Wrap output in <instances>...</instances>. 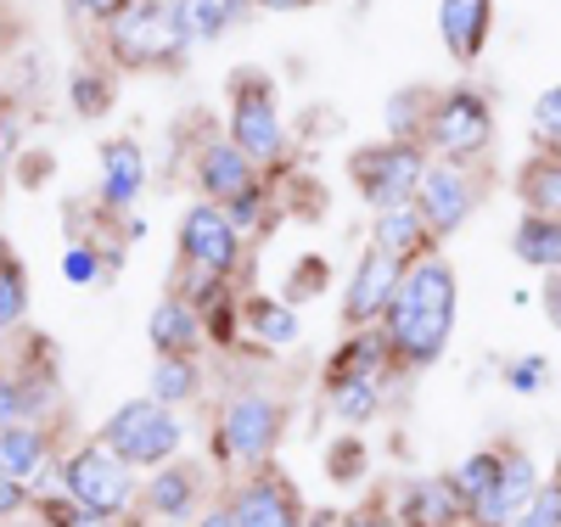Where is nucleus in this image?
Returning <instances> with one entry per match:
<instances>
[{"label":"nucleus","instance_id":"f257e3e1","mask_svg":"<svg viewBox=\"0 0 561 527\" xmlns=\"http://www.w3.org/2000/svg\"><path fill=\"white\" fill-rule=\"evenodd\" d=\"M449 331H455V270L427 253L415 270H404L388 303V343L410 365H433L449 348Z\"/></svg>","mask_w":561,"mask_h":527},{"label":"nucleus","instance_id":"f03ea898","mask_svg":"<svg viewBox=\"0 0 561 527\" xmlns=\"http://www.w3.org/2000/svg\"><path fill=\"white\" fill-rule=\"evenodd\" d=\"M107 45H113L118 68H174L185 57L174 0H129V7L107 23Z\"/></svg>","mask_w":561,"mask_h":527},{"label":"nucleus","instance_id":"7ed1b4c3","mask_svg":"<svg viewBox=\"0 0 561 527\" xmlns=\"http://www.w3.org/2000/svg\"><path fill=\"white\" fill-rule=\"evenodd\" d=\"M348 174L359 185L365 203L382 208H404L415 203L421 191V174H427V152H421V140H377V147H359L348 158Z\"/></svg>","mask_w":561,"mask_h":527},{"label":"nucleus","instance_id":"20e7f679","mask_svg":"<svg viewBox=\"0 0 561 527\" xmlns=\"http://www.w3.org/2000/svg\"><path fill=\"white\" fill-rule=\"evenodd\" d=\"M427 147L438 158H483L494 147V107L483 102V95L472 84H455V90H438L433 95V113H427Z\"/></svg>","mask_w":561,"mask_h":527},{"label":"nucleus","instance_id":"39448f33","mask_svg":"<svg viewBox=\"0 0 561 527\" xmlns=\"http://www.w3.org/2000/svg\"><path fill=\"white\" fill-rule=\"evenodd\" d=\"M230 140L253 158V163H275L287 135H280V118H275V90L259 68H242L237 84H230Z\"/></svg>","mask_w":561,"mask_h":527},{"label":"nucleus","instance_id":"423d86ee","mask_svg":"<svg viewBox=\"0 0 561 527\" xmlns=\"http://www.w3.org/2000/svg\"><path fill=\"white\" fill-rule=\"evenodd\" d=\"M102 438H107V449H113L118 460H129V466H158V460H169V455L180 449V421H174L169 404H158V399H135V404H124V410L102 426Z\"/></svg>","mask_w":561,"mask_h":527},{"label":"nucleus","instance_id":"0eeeda50","mask_svg":"<svg viewBox=\"0 0 561 527\" xmlns=\"http://www.w3.org/2000/svg\"><path fill=\"white\" fill-rule=\"evenodd\" d=\"M124 466H129V460H118L107 444H90V449H79V455L68 460L62 489H68V500H73L84 516H113V511L129 505V471H124Z\"/></svg>","mask_w":561,"mask_h":527},{"label":"nucleus","instance_id":"6e6552de","mask_svg":"<svg viewBox=\"0 0 561 527\" xmlns=\"http://www.w3.org/2000/svg\"><path fill=\"white\" fill-rule=\"evenodd\" d=\"M415 208H421V219H427L433 236H455L466 219H472V208H478V180H472V169L455 163V158L427 163V174H421V191H415Z\"/></svg>","mask_w":561,"mask_h":527},{"label":"nucleus","instance_id":"1a4fd4ad","mask_svg":"<svg viewBox=\"0 0 561 527\" xmlns=\"http://www.w3.org/2000/svg\"><path fill=\"white\" fill-rule=\"evenodd\" d=\"M180 253L192 259L203 275H230L242 259V230L230 225V214L219 203H197L180 219Z\"/></svg>","mask_w":561,"mask_h":527},{"label":"nucleus","instance_id":"9d476101","mask_svg":"<svg viewBox=\"0 0 561 527\" xmlns=\"http://www.w3.org/2000/svg\"><path fill=\"white\" fill-rule=\"evenodd\" d=\"M275 426H280V404L264 393H242V399H230V410L219 421V449L237 466H259L275 444Z\"/></svg>","mask_w":561,"mask_h":527},{"label":"nucleus","instance_id":"9b49d317","mask_svg":"<svg viewBox=\"0 0 561 527\" xmlns=\"http://www.w3.org/2000/svg\"><path fill=\"white\" fill-rule=\"evenodd\" d=\"M534 494H539L534 460H528L523 449H505V455H500V477L489 483V494L472 500V516H478V527H511V522H517V511H523Z\"/></svg>","mask_w":561,"mask_h":527},{"label":"nucleus","instance_id":"f8f14e48","mask_svg":"<svg viewBox=\"0 0 561 527\" xmlns=\"http://www.w3.org/2000/svg\"><path fill=\"white\" fill-rule=\"evenodd\" d=\"M399 280H404V259H393V253H382V248H370V253L354 264V280H348V303H343L348 325H365V320L388 314V303H393V293H399Z\"/></svg>","mask_w":561,"mask_h":527},{"label":"nucleus","instance_id":"ddd939ff","mask_svg":"<svg viewBox=\"0 0 561 527\" xmlns=\"http://www.w3.org/2000/svg\"><path fill=\"white\" fill-rule=\"evenodd\" d=\"M259 163L237 147V140H208V147L197 152V185L208 191V203L230 208V203H242L248 191H259Z\"/></svg>","mask_w":561,"mask_h":527},{"label":"nucleus","instance_id":"4468645a","mask_svg":"<svg viewBox=\"0 0 561 527\" xmlns=\"http://www.w3.org/2000/svg\"><path fill=\"white\" fill-rule=\"evenodd\" d=\"M494 28V0H438V34L455 62H478Z\"/></svg>","mask_w":561,"mask_h":527},{"label":"nucleus","instance_id":"2eb2a0df","mask_svg":"<svg viewBox=\"0 0 561 527\" xmlns=\"http://www.w3.org/2000/svg\"><path fill=\"white\" fill-rule=\"evenodd\" d=\"M140 185H147V158H140L135 140H107L102 147V197L113 208H129L140 197Z\"/></svg>","mask_w":561,"mask_h":527},{"label":"nucleus","instance_id":"dca6fc26","mask_svg":"<svg viewBox=\"0 0 561 527\" xmlns=\"http://www.w3.org/2000/svg\"><path fill=\"white\" fill-rule=\"evenodd\" d=\"M511 253H517L523 264H534V270H561V219H550V214H523L517 219V230H511Z\"/></svg>","mask_w":561,"mask_h":527},{"label":"nucleus","instance_id":"f3484780","mask_svg":"<svg viewBox=\"0 0 561 527\" xmlns=\"http://www.w3.org/2000/svg\"><path fill=\"white\" fill-rule=\"evenodd\" d=\"M253 0H174V23H180V39L197 45V39H214L237 23Z\"/></svg>","mask_w":561,"mask_h":527},{"label":"nucleus","instance_id":"a211bd4d","mask_svg":"<svg viewBox=\"0 0 561 527\" xmlns=\"http://www.w3.org/2000/svg\"><path fill=\"white\" fill-rule=\"evenodd\" d=\"M377 242L370 248H382V253H393V259H410V253H421L433 242V230H427V219H421V208L415 203H404V208H382L377 214Z\"/></svg>","mask_w":561,"mask_h":527},{"label":"nucleus","instance_id":"6ab92c4d","mask_svg":"<svg viewBox=\"0 0 561 527\" xmlns=\"http://www.w3.org/2000/svg\"><path fill=\"white\" fill-rule=\"evenodd\" d=\"M237 527H298V516H293V494L280 489V483H253V489H242V500H237Z\"/></svg>","mask_w":561,"mask_h":527},{"label":"nucleus","instance_id":"aec40b11","mask_svg":"<svg viewBox=\"0 0 561 527\" xmlns=\"http://www.w3.org/2000/svg\"><path fill=\"white\" fill-rule=\"evenodd\" d=\"M197 337H203V325H197V309H192V303L169 298V303L152 309V348H158L163 359H174V354H185V348H197Z\"/></svg>","mask_w":561,"mask_h":527},{"label":"nucleus","instance_id":"412c9836","mask_svg":"<svg viewBox=\"0 0 561 527\" xmlns=\"http://www.w3.org/2000/svg\"><path fill=\"white\" fill-rule=\"evenodd\" d=\"M517 191H523V214H550V219H561V152H556V158H534V163L523 169Z\"/></svg>","mask_w":561,"mask_h":527},{"label":"nucleus","instance_id":"4be33fe9","mask_svg":"<svg viewBox=\"0 0 561 527\" xmlns=\"http://www.w3.org/2000/svg\"><path fill=\"white\" fill-rule=\"evenodd\" d=\"M455 505H460L455 483H415V489L404 494V516H410L415 527H449V522H455Z\"/></svg>","mask_w":561,"mask_h":527},{"label":"nucleus","instance_id":"5701e85b","mask_svg":"<svg viewBox=\"0 0 561 527\" xmlns=\"http://www.w3.org/2000/svg\"><path fill=\"white\" fill-rule=\"evenodd\" d=\"M377 376H343V381H332V410L348 421V426H359V421H370L377 415Z\"/></svg>","mask_w":561,"mask_h":527},{"label":"nucleus","instance_id":"b1692460","mask_svg":"<svg viewBox=\"0 0 561 527\" xmlns=\"http://www.w3.org/2000/svg\"><path fill=\"white\" fill-rule=\"evenodd\" d=\"M45 455V438L34 433V426H7L0 433V471H12V477H28Z\"/></svg>","mask_w":561,"mask_h":527},{"label":"nucleus","instance_id":"393cba45","mask_svg":"<svg viewBox=\"0 0 561 527\" xmlns=\"http://www.w3.org/2000/svg\"><path fill=\"white\" fill-rule=\"evenodd\" d=\"M23 314H28V275L18 259L0 253V331H12Z\"/></svg>","mask_w":561,"mask_h":527},{"label":"nucleus","instance_id":"a878e982","mask_svg":"<svg viewBox=\"0 0 561 527\" xmlns=\"http://www.w3.org/2000/svg\"><path fill=\"white\" fill-rule=\"evenodd\" d=\"M192 393H197V370L185 365V354L158 359V370H152V399H158V404H180V399H192Z\"/></svg>","mask_w":561,"mask_h":527},{"label":"nucleus","instance_id":"bb28decb","mask_svg":"<svg viewBox=\"0 0 561 527\" xmlns=\"http://www.w3.org/2000/svg\"><path fill=\"white\" fill-rule=\"evenodd\" d=\"M192 494H197L192 471H163L152 483V511L158 516H185V511H192Z\"/></svg>","mask_w":561,"mask_h":527},{"label":"nucleus","instance_id":"cd10ccee","mask_svg":"<svg viewBox=\"0 0 561 527\" xmlns=\"http://www.w3.org/2000/svg\"><path fill=\"white\" fill-rule=\"evenodd\" d=\"M253 331H259L264 343H275V348H280V343H293V337H298V314H293L287 303L259 298V303H253Z\"/></svg>","mask_w":561,"mask_h":527},{"label":"nucleus","instance_id":"c85d7f7f","mask_svg":"<svg viewBox=\"0 0 561 527\" xmlns=\"http://www.w3.org/2000/svg\"><path fill=\"white\" fill-rule=\"evenodd\" d=\"M494 477H500V455H472V460H460V471L449 477V483H455V494H460L466 505H472L478 494H489Z\"/></svg>","mask_w":561,"mask_h":527},{"label":"nucleus","instance_id":"c756f323","mask_svg":"<svg viewBox=\"0 0 561 527\" xmlns=\"http://www.w3.org/2000/svg\"><path fill=\"white\" fill-rule=\"evenodd\" d=\"M511 527H561V483H545L523 511H517V522Z\"/></svg>","mask_w":561,"mask_h":527},{"label":"nucleus","instance_id":"7c9ffc66","mask_svg":"<svg viewBox=\"0 0 561 527\" xmlns=\"http://www.w3.org/2000/svg\"><path fill=\"white\" fill-rule=\"evenodd\" d=\"M534 140L561 152V84H550L539 102H534Z\"/></svg>","mask_w":561,"mask_h":527},{"label":"nucleus","instance_id":"2f4dec72","mask_svg":"<svg viewBox=\"0 0 561 527\" xmlns=\"http://www.w3.org/2000/svg\"><path fill=\"white\" fill-rule=\"evenodd\" d=\"M505 381H511L517 393H539L545 381H550V365H545V359H511V365H505Z\"/></svg>","mask_w":561,"mask_h":527},{"label":"nucleus","instance_id":"473e14b6","mask_svg":"<svg viewBox=\"0 0 561 527\" xmlns=\"http://www.w3.org/2000/svg\"><path fill=\"white\" fill-rule=\"evenodd\" d=\"M90 79H96V73H79V79H73V107H79V113H102L113 90H107V84H90Z\"/></svg>","mask_w":561,"mask_h":527},{"label":"nucleus","instance_id":"72a5a7b5","mask_svg":"<svg viewBox=\"0 0 561 527\" xmlns=\"http://www.w3.org/2000/svg\"><path fill=\"white\" fill-rule=\"evenodd\" d=\"M62 275H68L73 286H84V280H96V275H102V264H96V253H90V248H68Z\"/></svg>","mask_w":561,"mask_h":527},{"label":"nucleus","instance_id":"f704fd0d","mask_svg":"<svg viewBox=\"0 0 561 527\" xmlns=\"http://www.w3.org/2000/svg\"><path fill=\"white\" fill-rule=\"evenodd\" d=\"M23 388H18V381L12 376H0V433H7V426H18V415H23Z\"/></svg>","mask_w":561,"mask_h":527},{"label":"nucleus","instance_id":"c9c22d12","mask_svg":"<svg viewBox=\"0 0 561 527\" xmlns=\"http://www.w3.org/2000/svg\"><path fill=\"white\" fill-rule=\"evenodd\" d=\"M68 7H73L79 18H90V23H113L129 0H68Z\"/></svg>","mask_w":561,"mask_h":527},{"label":"nucleus","instance_id":"e433bc0d","mask_svg":"<svg viewBox=\"0 0 561 527\" xmlns=\"http://www.w3.org/2000/svg\"><path fill=\"white\" fill-rule=\"evenodd\" d=\"M23 505H28V489L18 483L12 471H0V516H18Z\"/></svg>","mask_w":561,"mask_h":527},{"label":"nucleus","instance_id":"4c0bfd02","mask_svg":"<svg viewBox=\"0 0 561 527\" xmlns=\"http://www.w3.org/2000/svg\"><path fill=\"white\" fill-rule=\"evenodd\" d=\"M359 460H365V455H359V438H348V444H343V449L332 455V477H348V471H354Z\"/></svg>","mask_w":561,"mask_h":527},{"label":"nucleus","instance_id":"58836bf2","mask_svg":"<svg viewBox=\"0 0 561 527\" xmlns=\"http://www.w3.org/2000/svg\"><path fill=\"white\" fill-rule=\"evenodd\" d=\"M545 314H550V320L561 325V270H556V275L545 280Z\"/></svg>","mask_w":561,"mask_h":527},{"label":"nucleus","instance_id":"ea45409f","mask_svg":"<svg viewBox=\"0 0 561 527\" xmlns=\"http://www.w3.org/2000/svg\"><path fill=\"white\" fill-rule=\"evenodd\" d=\"M253 7H270V12H298V7H314V0H253Z\"/></svg>","mask_w":561,"mask_h":527},{"label":"nucleus","instance_id":"a19ab883","mask_svg":"<svg viewBox=\"0 0 561 527\" xmlns=\"http://www.w3.org/2000/svg\"><path fill=\"white\" fill-rule=\"evenodd\" d=\"M197 527H237V516H230V511H214V516H203Z\"/></svg>","mask_w":561,"mask_h":527},{"label":"nucleus","instance_id":"79ce46f5","mask_svg":"<svg viewBox=\"0 0 561 527\" xmlns=\"http://www.w3.org/2000/svg\"><path fill=\"white\" fill-rule=\"evenodd\" d=\"M348 527H393V522H382V516H354Z\"/></svg>","mask_w":561,"mask_h":527},{"label":"nucleus","instance_id":"37998d69","mask_svg":"<svg viewBox=\"0 0 561 527\" xmlns=\"http://www.w3.org/2000/svg\"><path fill=\"white\" fill-rule=\"evenodd\" d=\"M314 527H332V522H325V516H320V522H314Z\"/></svg>","mask_w":561,"mask_h":527}]
</instances>
